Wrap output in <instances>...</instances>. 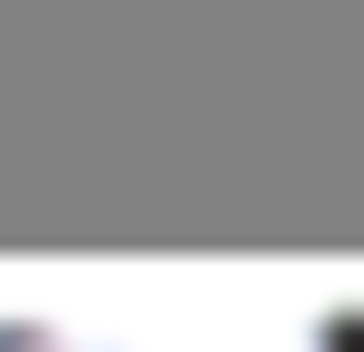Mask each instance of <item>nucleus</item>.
<instances>
[{
    "label": "nucleus",
    "mask_w": 364,
    "mask_h": 352,
    "mask_svg": "<svg viewBox=\"0 0 364 352\" xmlns=\"http://www.w3.org/2000/svg\"><path fill=\"white\" fill-rule=\"evenodd\" d=\"M11 352H330L318 318L284 307H102V318H46Z\"/></svg>",
    "instance_id": "1"
}]
</instances>
